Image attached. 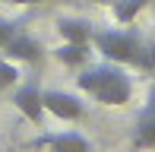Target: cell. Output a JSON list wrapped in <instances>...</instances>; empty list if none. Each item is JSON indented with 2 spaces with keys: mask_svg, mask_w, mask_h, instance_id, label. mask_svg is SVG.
Returning <instances> with one entry per match:
<instances>
[{
  "mask_svg": "<svg viewBox=\"0 0 155 152\" xmlns=\"http://www.w3.org/2000/svg\"><path fill=\"white\" fill-rule=\"evenodd\" d=\"M152 13H155V3H152Z\"/></svg>",
  "mask_w": 155,
  "mask_h": 152,
  "instance_id": "cell-15",
  "label": "cell"
},
{
  "mask_svg": "<svg viewBox=\"0 0 155 152\" xmlns=\"http://www.w3.org/2000/svg\"><path fill=\"white\" fill-rule=\"evenodd\" d=\"M13 108H16L25 121H32V124L41 127V121H45V101H41L38 82H25V86H19L16 92H13Z\"/></svg>",
  "mask_w": 155,
  "mask_h": 152,
  "instance_id": "cell-6",
  "label": "cell"
},
{
  "mask_svg": "<svg viewBox=\"0 0 155 152\" xmlns=\"http://www.w3.org/2000/svg\"><path fill=\"white\" fill-rule=\"evenodd\" d=\"M130 146L136 152H155V86L146 95L143 111L136 114V124H133V133H130Z\"/></svg>",
  "mask_w": 155,
  "mask_h": 152,
  "instance_id": "cell-3",
  "label": "cell"
},
{
  "mask_svg": "<svg viewBox=\"0 0 155 152\" xmlns=\"http://www.w3.org/2000/svg\"><path fill=\"white\" fill-rule=\"evenodd\" d=\"M92 3H101V6H111L114 0H92Z\"/></svg>",
  "mask_w": 155,
  "mask_h": 152,
  "instance_id": "cell-14",
  "label": "cell"
},
{
  "mask_svg": "<svg viewBox=\"0 0 155 152\" xmlns=\"http://www.w3.org/2000/svg\"><path fill=\"white\" fill-rule=\"evenodd\" d=\"M76 89L86 92L104 108H124L133 98V79L120 64H95V67H79L76 73Z\"/></svg>",
  "mask_w": 155,
  "mask_h": 152,
  "instance_id": "cell-2",
  "label": "cell"
},
{
  "mask_svg": "<svg viewBox=\"0 0 155 152\" xmlns=\"http://www.w3.org/2000/svg\"><path fill=\"white\" fill-rule=\"evenodd\" d=\"M92 32H95V25L89 19H79V16H60L57 19L60 41H92Z\"/></svg>",
  "mask_w": 155,
  "mask_h": 152,
  "instance_id": "cell-9",
  "label": "cell"
},
{
  "mask_svg": "<svg viewBox=\"0 0 155 152\" xmlns=\"http://www.w3.org/2000/svg\"><path fill=\"white\" fill-rule=\"evenodd\" d=\"M92 51H98L111 64L155 73V41H149L136 29H95Z\"/></svg>",
  "mask_w": 155,
  "mask_h": 152,
  "instance_id": "cell-1",
  "label": "cell"
},
{
  "mask_svg": "<svg viewBox=\"0 0 155 152\" xmlns=\"http://www.w3.org/2000/svg\"><path fill=\"white\" fill-rule=\"evenodd\" d=\"M3 3H13V6H32V3H48V0H3Z\"/></svg>",
  "mask_w": 155,
  "mask_h": 152,
  "instance_id": "cell-13",
  "label": "cell"
},
{
  "mask_svg": "<svg viewBox=\"0 0 155 152\" xmlns=\"http://www.w3.org/2000/svg\"><path fill=\"white\" fill-rule=\"evenodd\" d=\"M41 101H45V114H54L57 121H79L86 114L82 101L73 92H63V89H45Z\"/></svg>",
  "mask_w": 155,
  "mask_h": 152,
  "instance_id": "cell-4",
  "label": "cell"
},
{
  "mask_svg": "<svg viewBox=\"0 0 155 152\" xmlns=\"http://www.w3.org/2000/svg\"><path fill=\"white\" fill-rule=\"evenodd\" d=\"M16 82H19L16 64H13V60H0V92H3V89H13Z\"/></svg>",
  "mask_w": 155,
  "mask_h": 152,
  "instance_id": "cell-11",
  "label": "cell"
},
{
  "mask_svg": "<svg viewBox=\"0 0 155 152\" xmlns=\"http://www.w3.org/2000/svg\"><path fill=\"white\" fill-rule=\"evenodd\" d=\"M54 57H57L63 67H70V70H79V67H86L89 57H92V41H60V45L54 48Z\"/></svg>",
  "mask_w": 155,
  "mask_h": 152,
  "instance_id": "cell-8",
  "label": "cell"
},
{
  "mask_svg": "<svg viewBox=\"0 0 155 152\" xmlns=\"http://www.w3.org/2000/svg\"><path fill=\"white\" fill-rule=\"evenodd\" d=\"M35 146H41V149H48V152H92V143H89L82 133H76V130L48 133V136H41Z\"/></svg>",
  "mask_w": 155,
  "mask_h": 152,
  "instance_id": "cell-7",
  "label": "cell"
},
{
  "mask_svg": "<svg viewBox=\"0 0 155 152\" xmlns=\"http://www.w3.org/2000/svg\"><path fill=\"white\" fill-rule=\"evenodd\" d=\"M155 0H114L111 3V13H114V19L120 25H130L133 19L139 16V10H146V6H152Z\"/></svg>",
  "mask_w": 155,
  "mask_h": 152,
  "instance_id": "cell-10",
  "label": "cell"
},
{
  "mask_svg": "<svg viewBox=\"0 0 155 152\" xmlns=\"http://www.w3.org/2000/svg\"><path fill=\"white\" fill-rule=\"evenodd\" d=\"M3 54H6V60H13V64H41V60H45L41 41L25 35V32H16V35L6 41Z\"/></svg>",
  "mask_w": 155,
  "mask_h": 152,
  "instance_id": "cell-5",
  "label": "cell"
},
{
  "mask_svg": "<svg viewBox=\"0 0 155 152\" xmlns=\"http://www.w3.org/2000/svg\"><path fill=\"white\" fill-rule=\"evenodd\" d=\"M16 32H19V22H13V19H3V16H0V51L6 48V41L16 35Z\"/></svg>",
  "mask_w": 155,
  "mask_h": 152,
  "instance_id": "cell-12",
  "label": "cell"
}]
</instances>
